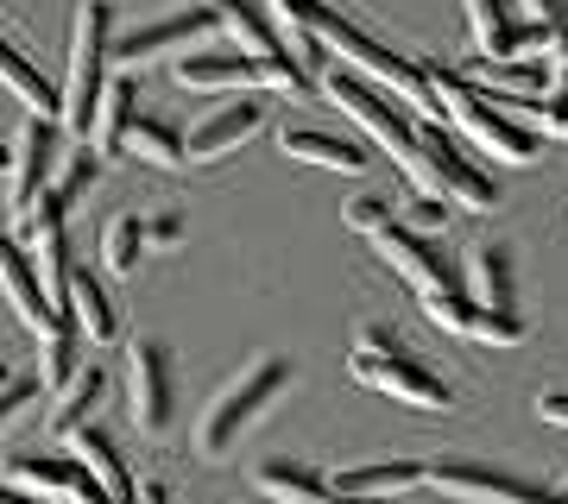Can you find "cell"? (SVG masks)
I'll list each match as a JSON object with an SVG mask.
<instances>
[{
  "label": "cell",
  "mask_w": 568,
  "mask_h": 504,
  "mask_svg": "<svg viewBox=\"0 0 568 504\" xmlns=\"http://www.w3.org/2000/svg\"><path fill=\"white\" fill-rule=\"evenodd\" d=\"M272 13H278V25L291 32V51H304V58L328 51L342 70L366 76L373 89H386L398 107L424 114V121H443V107H436V95H429L424 63L386 51L361 20H347V13H335V7H323V0H272Z\"/></svg>",
  "instance_id": "obj_1"
},
{
  "label": "cell",
  "mask_w": 568,
  "mask_h": 504,
  "mask_svg": "<svg viewBox=\"0 0 568 504\" xmlns=\"http://www.w3.org/2000/svg\"><path fill=\"white\" fill-rule=\"evenodd\" d=\"M284 391H291V360H284V353H260V360L246 366L241 379H227L222 391H215V403L203 410V423H196V454H203V461H227V454L241 448V435L260 423Z\"/></svg>",
  "instance_id": "obj_2"
},
{
  "label": "cell",
  "mask_w": 568,
  "mask_h": 504,
  "mask_svg": "<svg viewBox=\"0 0 568 504\" xmlns=\"http://www.w3.org/2000/svg\"><path fill=\"white\" fill-rule=\"evenodd\" d=\"M429 76V95H436V107H443V121H455L467 133V140L480 145V152H493L499 164H537V152H544V140L530 133V126H518L506 114V107H493V95H480L474 82L462 76V70H436V63H424Z\"/></svg>",
  "instance_id": "obj_3"
},
{
  "label": "cell",
  "mask_w": 568,
  "mask_h": 504,
  "mask_svg": "<svg viewBox=\"0 0 568 504\" xmlns=\"http://www.w3.org/2000/svg\"><path fill=\"white\" fill-rule=\"evenodd\" d=\"M108 7L102 0H82L77 7V25H70V63H63V82H58V121L70 133L89 140V121H95V101L108 89Z\"/></svg>",
  "instance_id": "obj_4"
},
{
  "label": "cell",
  "mask_w": 568,
  "mask_h": 504,
  "mask_svg": "<svg viewBox=\"0 0 568 504\" xmlns=\"http://www.w3.org/2000/svg\"><path fill=\"white\" fill-rule=\"evenodd\" d=\"M405 177L417 183V196H443L448 208H474V215H493L499 208V183L474 158H462L443 140V126H417V152L405 158Z\"/></svg>",
  "instance_id": "obj_5"
},
{
  "label": "cell",
  "mask_w": 568,
  "mask_h": 504,
  "mask_svg": "<svg viewBox=\"0 0 568 504\" xmlns=\"http://www.w3.org/2000/svg\"><path fill=\"white\" fill-rule=\"evenodd\" d=\"M203 7L215 13V25H222L227 39H234V51L260 70L265 89H278V95H304V89H310L304 63L284 51L278 25L265 20V7H253V0H203Z\"/></svg>",
  "instance_id": "obj_6"
},
{
  "label": "cell",
  "mask_w": 568,
  "mask_h": 504,
  "mask_svg": "<svg viewBox=\"0 0 568 504\" xmlns=\"http://www.w3.org/2000/svg\"><path fill=\"white\" fill-rule=\"evenodd\" d=\"M323 95L335 101V107H342V114L361 126L373 145H386L398 164L417 152V121H410L386 89H373L366 76H354V70H342V63H328V70H323Z\"/></svg>",
  "instance_id": "obj_7"
},
{
  "label": "cell",
  "mask_w": 568,
  "mask_h": 504,
  "mask_svg": "<svg viewBox=\"0 0 568 504\" xmlns=\"http://www.w3.org/2000/svg\"><path fill=\"white\" fill-rule=\"evenodd\" d=\"M126 416L145 442L171 435V423H178V366H171V347L152 335L126 341Z\"/></svg>",
  "instance_id": "obj_8"
},
{
  "label": "cell",
  "mask_w": 568,
  "mask_h": 504,
  "mask_svg": "<svg viewBox=\"0 0 568 504\" xmlns=\"http://www.w3.org/2000/svg\"><path fill=\"white\" fill-rule=\"evenodd\" d=\"M347 372L361 384H373V391H386V398H398V403H417V410H448V384L429 372L424 360H410L405 353V341L398 347H386V353H366V347H354L347 353Z\"/></svg>",
  "instance_id": "obj_9"
},
{
  "label": "cell",
  "mask_w": 568,
  "mask_h": 504,
  "mask_svg": "<svg viewBox=\"0 0 568 504\" xmlns=\"http://www.w3.org/2000/svg\"><path fill=\"white\" fill-rule=\"evenodd\" d=\"M424 485H436L462 504H549L544 485L518 480L493 461H424Z\"/></svg>",
  "instance_id": "obj_10"
},
{
  "label": "cell",
  "mask_w": 568,
  "mask_h": 504,
  "mask_svg": "<svg viewBox=\"0 0 568 504\" xmlns=\"http://www.w3.org/2000/svg\"><path fill=\"white\" fill-rule=\"evenodd\" d=\"M51 183H58V126L32 114V121L20 126V140L7 145V208H13V222L32 215V202H39Z\"/></svg>",
  "instance_id": "obj_11"
},
{
  "label": "cell",
  "mask_w": 568,
  "mask_h": 504,
  "mask_svg": "<svg viewBox=\"0 0 568 504\" xmlns=\"http://www.w3.org/2000/svg\"><path fill=\"white\" fill-rule=\"evenodd\" d=\"M209 32H215V13L196 0V7H183V13H171V20H152V25H140V32L114 39V44H108V63H121V76H133V70H145L152 58L190 51V44L209 39Z\"/></svg>",
  "instance_id": "obj_12"
},
{
  "label": "cell",
  "mask_w": 568,
  "mask_h": 504,
  "mask_svg": "<svg viewBox=\"0 0 568 504\" xmlns=\"http://www.w3.org/2000/svg\"><path fill=\"white\" fill-rule=\"evenodd\" d=\"M373 253H379L417 297H424V290H462V271L429 246V234H417V227H405V222L379 227V234H373Z\"/></svg>",
  "instance_id": "obj_13"
},
{
  "label": "cell",
  "mask_w": 568,
  "mask_h": 504,
  "mask_svg": "<svg viewBox=\"0 0 568 504\" xmlns=\"http://www.w3.org/2000/svg\"><path fill=\"white\" fill-rule=\"evenodd\" d=\"M260 126H265V101H260V95H234L227 107H215L209 121L190 126V140H183V164H215V158H227V152H234V145H246Z\"/></svg>",
  "instance_id": "obj_14"
},
{
  "label": "cell",
  "mask_w": 568,
  "mask_h": 504,
  "mask_svg": "<svg viewBox=\"0 0 568 504\" xmlns=\"http://www.w3.org/2000/svg\"><path fill=\"white\" fill-rule=\"evenodd\" d=\"M0 290H7V302H13V316H20L32 335H51V328H63L70 316H58L51 302H44L39 290V271H32V259H26V246L13 240V234H0Z\"/></svg>",
  "instance_id": "obj_15"
},
{
  "label": "cell",
  "mask_w": 568,
  "mask_h": 504,
  "mask_svg": "<svg viewBox=\"0 0 568 504\" xmlns=\"http://www.w3.org/2000/svg\"><path fill=\"white\" fill-rule=\"evenodd\" d=\"M63 442H70V461H77L82 473H89V480L102 485V492H108L114 504H133V498H140V480L126 473L121 448H114V435H108L102 423H82V429H70Z\"/></svg>",
  "instance_id": "obj_16"
},
{
  "label": "cell",
  "mask_w": 568,
  "mask_h": 504,
  "mask_svg": "<svg viewBox=\"0 0 568 504\" xmlns=\"http://www.w3.org/2000/svg\"><path fill=\"white\" fill-rule=\"evenodd\" d=\"M467 297L480 316H518V271L499 240H480L467 253Z\"/></svg>",
  "instance_id": "obj_17"
},
{
  "label": "cell",
  "mask_w": 568,
  "mask_h": 504,
  "mask_svg": "<svg viewBox=\"0 0 568 504\" xmlns=\"http://www.w3.org/2000/svg\"><path fill=\"white\" fill-rule=\"evenodd\" d=\"M171 76H178V89H196V95H253L260 89V70L241 51H196V58L183 51Z\"/></svg>",
  "instance_id": "obj_18"
},
{
  "label": "cell",
  "mask_w": 568,
  "mask_h": 504,
  "mask_svg": "<svg viewBox=\"0 0 568 504\" xmlns=\"http://www.w3.org/2000/svg\"><path fill=\"white\" fill-rule=\"evenodd\" d=\"M253 485H260V498H272V504H386V498H347V492H335V485L304 461H260Z\"/></svg>",
  "instance_id": "obj_19"
},
{
  "label": "cell",
  "mask_w": 568,
  "mask_h": 504,
  "mask_svg": "<svg viewBox=\"0 0 568 504\" xmlns=\"http://www.w3.org/2000/svg\"><path fill=\"white\" fill-rule=\"evenodd\" d=\"M63 316L77 328L89 347H108L121 341V316H114V302H108L102 278L89 271V265H70V290H63Z\"/></svg>",
  "instance_id": "obj_20"
},
{
  "label": "cell",
  "mask_w": 568,
  "mask_h": 504,
  "mask_svg": "<svg viewBox=\"0 0 568 504\" xmlns=\"http://www.w3.org/2000/svg\"><path fill=\"white\" fill-rule=\"evenodd\" d=\"M278 152L284 158H304V164H323V171H366V145L342 140L328 126H278Z\"/></svg>",
  "instance_id": "obj_21"
},
{
  "label": "cell",
  "mask_w": 568,
  "mask_h": 504,
  "mask_svg": "<svg viewBox=\"0 0 568 504\" xmlns=\"http://www.w3.org/2000/svg\"><path fill=\"white\" fill-rule=\"evenodd\" d=\"M335 492H347V498H398V492H410V485H424V461H361V466H342L335 473Z\"/></svg>",
  "instance_id": "obj_22"
},
{
  "label": "cell",
  "mask_w": 568,
  "mask_h": 504,
  "mask_svg": "<svg viewBox=\"0 0 568 504\" xmlns=\"http://www.w3.org/2000/svg\"><path fill=\"white\" fill-rule=\"evenodd\" d=\"M467 25H474V44L480 58H525V20L511 13V0H462Z\"/></svg>",
  "instance_id": "obj_23"
},
{
  "label": "cell",
  "mask_w": 568,
  "mask_h": 504,
  "mask_svg": "<svg viewBox=\"0 0 568 504\" xmlns=\"http://www.w3.org/2000/svg\"><path fill=\"white\" fill-rule=\"evenodd\" d=\"M133 121H140V89H133V76H108L102 101H95V121H89V145L102 158H114L126 145V126Z\"/></svg>",
  "instance_id": "obj_24"
},
{
  "label": "cell",
  "mask_w": 568,
  "mask_h": 504,
  "mask_svg": "<svg viewBox=\"0 0 568 504\" xmlns=\"http://www.w3.org/2000/svg\"><path fill=\"white\" fill-rule=\"evenodd\" d=\"M102 398H108V372H102L95 360H82L77 372L58 384V410H51V429H58V435H70V429L95 423Z\"/></svg>",
  "instance_id": "obj_25"
},
{
  "label": "cell",
  "mask_w": 568,
  "mask_h": 504,
  "mask_svg": "<svg viewBox=\"0 0 568 504\" xmlns=\"http://www.w3.org/2000/svg\"><path fill=\"white\" fill-rule=\"evenodd\" d=\"M0 82H7V89H13L39 121H58V82L44 76L39 63L26 58L20 44H7V39H0Z\"/></svg>",
  "instance_id": "obj_26"
},
{
  "label": "cell",
  "mask_w": 568,
  "mask_h": 504,
  "mask_svg": "<svg viewBox=\"0 0 568 504\" xmlns=\"http://www.w3.org/2000/svg\"><path fill=\"white\" fill-rule=\"evenodd\" d=\"M121 152H133V158H145V164H159V171H178V164H183V133L171 121H159V114H140V121L126 126Z\"/></svg>",
  "instance_id": "obj_27"
},
{
  "label": "cell",
  "mask_w": 568,
  "mask_h": 504,
  "mask_svg": "<svg viewBox=\"0 0 568 504\" xmlns=\"http://www.w3.org/2000/svg\"><path fill=\"white\" fill-rule=\"evenodd\" d=\"M140 259H145V222L133 215V208H121V215L102 227V265L114 271V278H133Z\"/></svg>",
  "instance_id": "obj_28"
},
{
  "label": "cell",
  "mask_w": 568,
  "mask_h": 504,
  "mask_svg": "<svg viewBox=\"0 0 568 504\" xmlns=\"http://www.w3.org/2000/svg\"><path fill=\"white\" fill-rule=\"evenodd\" d=\"M77 366H82V335L70 322L51 328V335H44V360H39V384H51V391H58Z\"/></svg>",
  "instance_id": "obj_29"
},
{
  "label": "cell",
  "mask_w": 568,
  "mask_h": 504,
  "mask_svg": "<svg viewBox=\"0 0 568 504\" xmlns=\"http://www.w3.org/2000/svg\"><path fill=\"white\" fill-rule=\"evenodd\" d=\"M424 316L443 328V335H462V341H467L480 309H474V297H467V290H424Z\"/></svg>",
  "instance_id": "obj_30"
},
{
  "label": "cell",
  "mask_w": 568,
  "mask_h": 504,
  "mask_svg": "<svg viewBox=\"0 0 568 504\" xmlns=\"http://www.w3.org/2000/svg\"><path fill=\"white\" fill-rule=\"evenodd\" d=\"M95 177H102V152L82 140V152H70V164H63V177L51 183V189H58L63 202H77L82 189H95Z\"/></svg>",
  "instance_id": "obj_31"
},
{
  "label": "cell",
  "mask_w": 568,
  "mask_h": 504,
  "mask_svg": "<svg viewBox=\"0 0 568 504\" xmlns=\"http://www.w3.org/2000/svg\"><path fill=\"white\" fill-rule=\"evenodd\" d=\"M342 222L354 227V234H366V240H373L379 227H392V222H398V208H392L386 196H373V189H366V196L342 202Z\"/></svg>",
  "instance_id": "obj_32"
},
{
  "label": "cell",
  "mask_w": 568,
  "mask_h": 504,
  "mask_svg": "<svg viewBox=\"0 0 568 504\" xmlns=\"http://www.w3.org/2000/svg\"><path fill=\"white\" fill-rule=\"evenodd\" d=\"M525 316H474V335L467 341H480V347H525Z\"/></svg>",
  "instance_id": "obj_33"
},
{
  "label": "cell",
  "mask_w": 568,
  "mask_h": 504,
  "mask_svg": "<svg viewBox=\"0 0 568 504\" xmlns=\"http://www.w3.org/2000/svg\"><path fill=\"white\" fill-rule=\"evenodd\" d=\"M32 398H39V379H20V372H13V379L0 384V429L13 423V416H20Z\"/></svg>",
  "instance_id": "obj_34"
},
{
  "label": "cell",
  "mask_w": 568,
  "mask_h": 504,
  "mask_svg": "<svg viewBox=\"0 0 568 504\" xmlns=\"http://www.w3.org/2000/svg\"><path fill=\"white\" fill-rule=\"evenodd\" d=\"M410 227H417V234H436V227H448V202H443V196H410Z\"/></svg>",
  "instance_id": "obj_35"
},
{
  "label": "cell",
  "mask_w": 568,
  "mask_h": 504,
  "mask_svg": "<svg viewBox=\"0 0 568 504\" xmlns=\"http://www.w3.org/2000/svg\"><path fill=\"white\" fill-rule=\"evenodd\" d=\"M183 240V222L178 215H159V222H145V246H178Z\"/></svg>",
  "instance_id": "obj_36"
},
{
  "label": "cell",
  "mask_w": 568,
  "mask_h": 504,
  "mask_svg": "<svg viewBox=\"0 0 568 504\" xmlns=\"http://www.w3.org/2000/svg\"><path fill=\"white\" fill-rule=\"evenodd\" d=\"M537 416L556 423V429H568V391H544V398H537Z\"/></svg>",
  "instance_id": "obj_37"
},
{
  "label": "cell",
  "mask_w": 568,
  "mask_h": 504,
  "mask_svg": "<svg viewBox=\"0 0 568 504\" xmlns=\"http://www.w3.org/2000/svg\"><path fill=\"white\" fill-rule=\"evenodd\" d=\"M133 504H171V492H164V485L152 480V485H140V498H133Z\"/></svg>",
  "instance_id": "obj_38"
},
{
  "label": "cell",
  "mask_w": 568,
  "mask_h": 504,
  "mask_svg": "<svg viewBox=\"0 0 568 504\" xmlns=\"http://www.w3.org/2000/svg\"><path fill=\"white\" fill-rule=\"evenodd\" d=\"M0 504H32V492H20V485H7V480H0Z\"/></svg>",
  "instance_id": "obj_39"
},
{
  "label": "cell",
  "mask_w": 568,
  "mask_h": 504,
  "mask_svg": "<svg viewBox=\"0 0 568 504\" xmlns=\"http://www.w3.org/2000/svg\"><path fill=\"white\" fill-rule=\"evenodd\" d=\"M549 504H568V492H549Z\"/></svg>",
  "instance_id": "obj_40"
},
{
  "label": "cell",
  "mask_w": 568,
  "mask_h": 504,
  "mask_svg": "<svg viewBox=\"0 0 568 504\" xmlns=\"http://www.w3.org/2000/svg\"><path fill=\"white\" fill-rule=\"evenodd\" d=\"M7 379H13V366H0V384H7Z\"/></svg>",
  "instance_id": "obj_41"
},
{
  "label": "cell",
  "mask_w": 568,
  "mask_h": 504,
  "mask_svg": "<svg viewBox=\"0 0 568 504\" xmlns=\"http://www.w3.org/2000/svg\"><path fill=\"white\" fill-rule=\"evenodd\" d=\"M0 171H7V145H0Z\"/></svg>",
  "instance_id": "obj_42"
}]
</instances>
